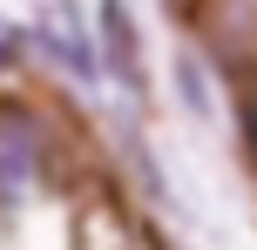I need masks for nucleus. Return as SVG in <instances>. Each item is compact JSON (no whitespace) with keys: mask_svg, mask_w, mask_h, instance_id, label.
Listing matches in <instances>:
<instances>
[{"mask_svg":"<svg viewBox=\"0 0 257 250\" xmlns=\"http://www.w3.org/2000/svg\"><path fill=\"white\" fill-rule=\"evenodd\" d=\"M61 129L34 95H0V210L27 196L34 183H61Z\"/></svg>","mask_w":257,"mask_h":250,"instance_id":"nucleus-1","label":"nucleus"},{"mask_svg":"<svg viewBox=\"0 0 257 250\" xmlns=\"http://www.w3.org/2000/svg\"><path fill=\"white\" fill-rule=\"evenodd\" d=\"M95 61L128 102H149V61H142V27L128 14V0H102L95 14Z\"/></svg>","mask_w":257,"mask_h":250,"instance_id":"nucleus-2","label":"nucleus"},{"mask_svg":"<svg viewBox=\"0 0 257 250\" xmlns=\"http://www.w3.org/2000/svg\"><path fill=\"white\" fill-rule=\"evenodd\" d=\"M27 54V27H0V75H14Z\"/></svg>","mask_w":257,"mask_h":250,"instance_id":"nucleus-3","label":"nucleus"}]
</instances>
